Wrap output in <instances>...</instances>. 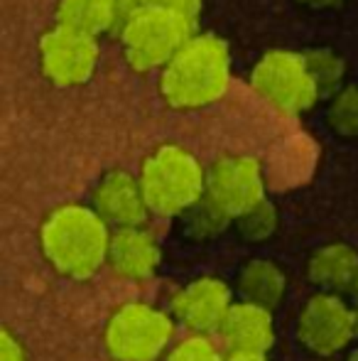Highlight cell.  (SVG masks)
Listing matches in <instances>:
<instances>
[{
  "label": "cell",
  "instance_id": "16",
  "mask_svg": "<svg viewBox=\"0 0 358 361\" xmlns=\"http://www.w3.org/2000/svg\"><path fill=\"white\" fill-rule=\"evenodd\" d=\"M236 288H238L241 300L253 302L258 307H265L272 312L282 302V298H285L287 278L275 261L253 258V261H248L241 268Z\"/></svg>",
  "mask_w": 358,
  "mask_h": 361
},
{
  "label": "cell",
  "instance_id": "23",
  "mask_svg": "<svg viewBox=\"0 0 358 361\" xmlns=\"http://www.w3.org/2000/svg\"><path fill=\"white\" fill-rule=\"evenodd\" d=\"M0 361H27V352H25L23 342L10 329L0 332Z\"/></svg>",
  "mask_w": 358,
  "mask_h": 361
},
{
  "label": "cell",
  "instance_id": "10",
  "mask_svg": "<svg viewBox=\"0 0 358 361\" xmlns=\"http://www.w3.org/2000/svg\"><path fill=\"white\" fill-rule=\"evenodd\" d=\"M234 307V295L231 288L221 278L201 276L186 283L184 288L172 295V317L191 334L219 332L229 310Z\"/></svg>",
  "mask_w": 358,
  "mask_h": 361
},
{
  "label": "cell",
  "instance_id": "26",
  "mask_svg": "<svg viewBox=\"0 0 358 361\" xmlns=\"http://www.w3.org/2000/svg\"><path fill=\"white\" fill-rule=\"evenodd\" d=\"M344 361H358V347L354 349V352L346 354V359H344Z\"/></svg>",
  "mask_w": 358,
  "mask_h": 361
},
{
  "label": "cell",
  "instance_id": "14",
  "mask_svg": "<svg viewBox=\"0 0 358 361\" xmlns=\"http://www.w3.org/2000/svg\"><path fill=\"white\" fill-rule=\"evenodd\" d=\"M128 13V0H59L57 3V23L87 32L91 37L110 32L118 35Z\"/></svg>",
  "mask_w": 358,
  "mask_h": 361
},
{
  "label": "cell",
  "instance_id": "19",
  "mask_svg": "<svg viewBox=\"0 0 358 361\" xmlns=\"http://www.w3.org/2000/svg\"><path fill=\"white\" fill-rule=\"evenodd\" d=\"M326 121L334 133L344 138H356L358 135V84H346L329 96V109H326Z\"/></svg>",
  "mask_w": 358,
  "mask_h": 361
},
{
  "label": "cell",
  "instance_id": "6",
  "mask_svg": "<svg viewBox=\"0 0 358 361\" xmlns=\"http://www.w3.org/2000/svg\"><path fill=\"white\" fill-rule=\"evenodd\" d=\"M248 84L260 99L282 116H302L324 99L312 79L305 52L270 49L253 64Z\"/></svg>",
  "mask_w": 358,
  "mask_h": 361
},
{
  "label": "cell",
  "instance_id": "12",
  "mask_svg": "<svg viewBox=\"0 0 358 361\" xmlns=\"http://www.w3.org/2000/svg\"><path fill=\"white\" fill-rule=\"evenodd\" d=\"M160 261H162V248L150 228H115L110 236L108 268L123 281H148L160 268Z\"/></svg>",
  "mask_w": 358,
  "mask_h": 361
},
{
  "label": "cell",
  "instance_id": "21",
  "mask_svg": "<svg viewBox=\"0 0 358 361\" xmlns=\"http://www.w3.org/2000/svg\"><path fill=\"white\" fill-rule=\"evenodd\" d=\"M165 361H226V357L206 334H189L172 344Z\"/></svg>",
  "mask_w": 358,
  "mask_h": 361
},
{
  "label": "cell",
  "instance_id": "24",
  "mask_svg": "<svg viewBox=\"0 0 358 361\" xmlns=\"http://www.w3.org/2000/svg\"><path fill=\"white\" fill-rule=\"evenodd\" d=\"M297 3L307 5L312 10H331V8H339L344 0H297Z\"/></svg>",
  "mask_w": 358,
  "mask_h": 361
},
{
  "label": "cell",
  "instance_id": "27",
  "mask_svg": "<svg viewBox=\"0 0 358 361\" xmlns=\"http://www.w3.org/2000/svg\"><path fill=\"white\" fill-rule=\"evenodd\" d=\"M351 293L356 295V300H358V278H356V283H354V290H351Z\"/></svg>",
  "mask_w": 358,
  "mask_h": 361
},
{
  "label": "cell",
  "instance_id": "18",
  "mask_svg": "<svg viewBox=\"0 0 358 361\" xmlns=\"http://www.w3.org/2000/svg\"><path fill=\"white\" fill-rule=\"evenodd\" d=\"M181 221H184V231L189 233L191 238L209 241V238H216L219 233H224L234 219L226 214L224 209H219L209 197H204L199 204H194L181 216Z\"/></svg>",
  "mask_w": 358,
  "mask_h": 361
},
{
  "label": "cell",
  "instance_id": "5",
  "mask_svg": "<svg viewBox=\"0 0 358 361\" xmlns=\"http://www.w3.org/2000/svg\"><path fill=\"white\" fill-rule=\"evenodd\" d=\"M174 322L165 310L130 300L113 310L103 329V347L113 361H160L174 339Z\"/></svg>",
  "mask_w": 358,
  "mask_h": 361
},
{
  "label": "cell",
  "instance_id": "25",
  "mask_svg": "<svg viewBox=\"0 0 358 361\" xmlns=\"http://www.w3.org/2000/svg\"><path fill=\"white\" fill-rule=\"evenodd\" d=\"M226 361H268L265 354H238V352H229Z\"/></svg>",
  "mask_w": 358,
  "mask_h": 361
},
{
  "label": "cell",
  "instance_id": "11",
  "mask_svg": "<svg viewBox=\"0 0 358 361\" xmlns=\"http://www.w3.org/2000/svg\"><path fill=\"white\" fill-rule=\"evenodd\" d=\"M91 207L103 216V221L110 228H130V226H145L150 216V207L145 200L140 177L133 172L115 167L108 170L98 180L91 195Z\"/></svg>",
  "mask_w": 358,
  "mask_h": 361
},
{
  "label": "cell",
  "instance_id": "4",
  "mask_svg": "<svg viewBox=\"0 0 358 361\" xmlns=\"http://www.w3.org/2000/svg\"><path fill=\"white\" fill-rule=\"evenodd\" d=\"M196 20L170 10L130 8L118 30L128 67L138 74L162 72L179 47L194 35Z\"/></svg>",
  "mask_w": 358,
  "mask_h": 361
},
{
  "label": "cell",
  "instance_id": "28",
  "mask_svg": "<svg viewBox=\"0 0 358 361\" xmlns=\"http://www.w3.org/2000/svg\"><path fill=\"white\" fill-rule=\"evenodd\" d=\"M356 342H358V307H356Z\"/></svg>",
  "mask_w": 358,
  "mask_h": 361
},
{
  "label": "cell",
  "instance_id": "20",
  "mask_svg": "<svg viewBox=\"0 0 358 361\" xmlns=\"http://www.w3.org/2000/svg\"><path fill=\"white\" fill-rule=\"evenodd\" d=\"M277 226H280V212L268 197L236 219V228L241 231V236L253 243L270 238L277 231Z\"/></svg>",
  "mask_w": 358,
  "mask_h": 361
},
{
  "label": "cell",
  "instance_id": "13",
  "mask_svg": "<svg viewBox=\"0 0 358 361\" xmlns=\"http://www.w3.org/2000/svg\"><path fill=\"white\" fill-rule=\"evenodd\" d=\"M229 352L238 354H268L275 344V322L272 312L253 302L238 300L229 310L219 329Z\"/></svg>",
  "mask_w": 358,
  "mask_h": 361
},
{
  "label": "cell",
  "instance_id": "2",
  "mask_svg": "<svg viewBox=\"0 0 358 361\" xmlns=\"http://www.w3.org/2000/svg\"><path fill=\"white\" fill-rule=\"evenodd\" d=\"M231 86V49L211 32H194L160 72V96L177 111L216 104Z\"/></svg>",
  "mask_w": 358,
  "mask_h": 361
},
{
  "label": "cell",
  "instance_id": "15",
  "mask_svg": "<svg viewBox=\"0 0 358 361\" xmlns=\"http://www.w3.org/2000/svg\"><path fill=\"white\" fill-rule=\"evenodd\" d=\"M307 276L326 293H344L354 290L358 278V253L349 243H326L312 253L307 263Z\"/></svg>",
  "mask_w": 358,
  "mask_h": 361
},
{
  "label": "cell",
  "instance_id": "22",
  "mask_svg": "<svg viewBox=\"0 0 358 361\" xmlns=\"http://www.w3.org/2000/svg\"><path fill=\"white\" fill-rule=\"evenodd\" d=\"M130 8H155V10H170V13L184 15V18L196 20L201 13L204 0H128Z\"/></svg>",
  "mask_w": 358,
  "mask_h": 361
},
{
  "label": "cell",
  "instance_id": "3",
  "mask_svg": "<svg viewBox=\"0 0 358 361\" xmlns=\"http://www.w3.org/2000/svg\"><path fill=\"white\" fill-rule=\"evenodd\" d=\"M138 177L153 216H184L206 197V167L177 143L155 147Z\"/></svg>",
  "mask_w": 358,
  "mask_h": 361
},
{
  "label": "cell",
  "instance_id": "1",
  "mask_svg": "<svg viewBox=\"0 0 358 361\" xmlns=\"http://www.w3.org/2000/svg\"><path fill=\"white\" fill-rule=\"evenodd\" d=\"M110 226L91 204L67 202L44 216L39 248L47 263L69 281H89L108 266Z\"/></svg>",
  "mask_w": 358,
  "mask_h": 361
},
{
  "label": "cell",
  "instance_id": "7",
  "mask_svg": "<svg viewBox=\"0 0 358 361\" xmlns=\"http://www.w3.org/2000/svg\"><path fill=\"white\" fill-rule=\"evenodd\" d=\"M101 62L98 37L67 25H54L39 37V72L54 86H82Z\"/></svg>",
  "mask_w": 358,
  "mask_h": 361
},
{
  "label": "cell",
  "instance_id": "17",
  "mask_svg": "<svg viewBox=\"0 0 358 361\" xmlns=\"http://www.w3.org/2000/svg\"><path fill=\"white\" fill-rule=\"evenodd\" d=\"M307 67H309L312 79L317 81L321 96H334L341 89L346 76V62L339 52L329 47H314L305 52Z\"/></svg>",
  "mask_w": 358,
  "mask_h": 361
},
{
  "label": "cell",
  "instance_id": "9",
  "mask_svg": "<svg viewBox=\"0 0 358 361\" xmlns=\"http://www.w3.org/2000/svg\"><path fill=\"white\" fill-rule=\"evenodd\" d=\"M206 197L231 219L265 200V175L260 160L250 155H221L206 167Z\"/></svg>",
  "mask_w": 358,
  "mask_h": 361
},
{
  "label": "cell",
  "instance_id": "8",
  "mask_svg": "<svg viewBox=\"0 0 358 361\" xmlns=\"http://www.w3.org/2000/svg\"><path fill=\"white\" fill-rule=\"evenodd\" d=\"M297 334L305 349L317 357H334L356 342V310L349 307L339 293L312 295L297 322Z\"/></svg>",
  "mask_w": 358,
  "mask_h": 361
}]
</instances>
